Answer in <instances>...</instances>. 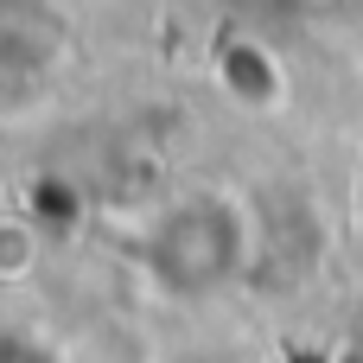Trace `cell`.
<instances>
[{
  "instance_id": "6da1fadb",
  "label": "cell",
  "mask_w": 363,
  "mask_h": 363,
  "mask_svg": "<svg viewBox=\"0 0 363 363\" xmlns=\"http://www.w3.org/2000/svg\"><path fill=\"white\" fill-rule=\"evenodd\" d=\"M249 262V204L236 191H191L179 198L147 242V268L172 300H204L236 281Z\"/></svg>"
},
{
  "instance_id": "7a4b0ae2",
  "label": "cell",
  "mask_w": 363,
  "mask_h": 363,
  "mask_svg": "<svg viewBox=\"0 0 363 363\" xmlns=\"http://www.w3.org/2000/svg\"><path fill=\"white\" fill-rule=\"evenodd\" d=\"M217 89H223L236 108L268 115V108L287 102V70H281V57H274L262 38H230V45L217 51Z\"/></svg>"
},
{
  "instance_id": "3957f363",
  "label": "cell",
  "mask_w": 363,
  "mask_h": 363,
  "mask_svg": "<svg viewBox=\"0 0 363 363\" xmlns=\"http://www.w3.org/2000/svg\"><path fill=\"white\" fill-rule=\"evenodd\" d=\"M38 255H45L38 223H26V217H0V281L32 274V268H38Z\"/></svg>"
}]
</instances>
